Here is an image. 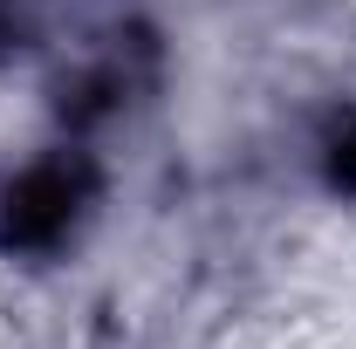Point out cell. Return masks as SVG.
Segmentation results:
<instances>
[{"label": "cell", "mask_w": 356, "mask_h": 349, "mask_svg": "<svg viewBox=\"0 0 356 349\" xmlns=\"http://www.w3.org/2000/svg\"><path fill=\"white\" fill-rule=\"evenodd\" d=\"M329 178L356 192V124H343V131L329 137Z\"/></svg>", "instance_id": "cell-2"}, {"label": "cell", "mask_w": 356, "mask_h": 349, "mask_svg": "<svg viewBox=\"0 0 356 349\" xmlns=\"http://www.w3.org/2000/svg\"><path fill=\"white\" fill-rule=\"evenodd\" d=\"M89 192H96V165H89L83 151H55L42 165H28V172L0 192V247H21V254L55 247L83 219Z\"/></svg>", "instance_id": "cell-1"}]
</instances>
